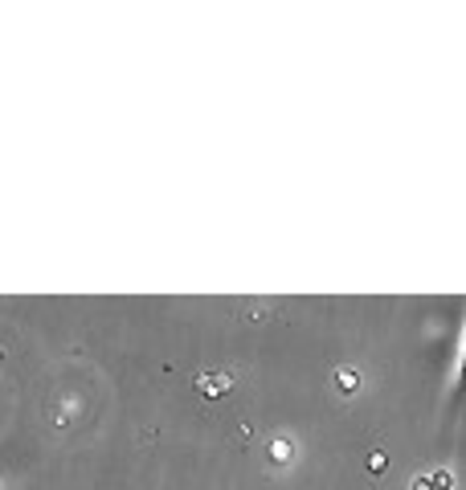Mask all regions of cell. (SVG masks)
Returning a JSON list of instances; mask_svg holds the SVG:
<instances>
[{
  "mask_svg": "<svg viewBox=\"0 0 466 490\" xmlns=\"http://www.w3.org/2000/svg\"><path fill=\"white\" fill-rule=\"evenodd\" d=\"M225 388H230V376H213V380L205 376L201 380V393H225Z\"/></svg>",
  "mask_w": 466,
  "mask_h": 490,
  "instance_id": "1",
  "label": "cell"
},
{
  "mask_svg": "<svg viewBox=\"0 0 466 490\" xmlns=\"http://www.w3.org/2000/svg\"><path fill=\"white\" fill-rule=\"evenodd\" d=\"M446 482H450L446 474H434V478H421V482H418V490H438V487H446Z\"/></svg>",
  "mask_w": 466,
  "mask_h": 490,
  "instance_id": "2",
  "label": "cell"
}]
</instances>
